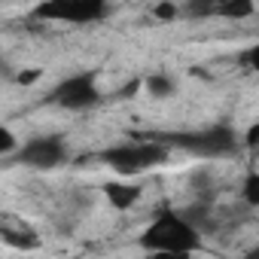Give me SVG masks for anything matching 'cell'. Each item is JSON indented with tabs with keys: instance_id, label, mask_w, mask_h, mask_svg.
<instances>
[{
	"instance_id": "30bf717a",
	"label": "cell",
	"mask_w": 259,
	"mask_h": 259,
	"mask_svg": "<svg viewBox=\"0 0 259 259\" xmlns=\"http://www.w3.org/2000/svg\"><path fill=\"white\" fill-rule=\"evenodd\" d=\"M180 13L189 19H210V16H217V0H186Z\"/></svg>"
},
{
	"instance_id": "8fae6325",
	"label": "cell",
	"mask_w": 259,
	"mask_h": 259,
	"mask_svg": "<svg viewBox=\"0 0 259 259\" xmlns=\"http://www.w3.org/2000/svg\"><path fill=\"white\" fill-rule=\"evenodd\" d=\"M241 198L250 207H259V171H247L241 180Z\"/></svg>"
},
{
	"instance_id": "8992f818",
	"label": "cell",
	"mask_w": 259,
	"mask_h": 259,
	"mask_svg": "<svg viewBox=\"0 0 259 259\" xmlns=\"http://www.w3.org/2000/svg\"><path fill=\"white\" fill-rule=\"evenodd\" d=\"M16 165L31 168V171H52L58 165H64L67 159V144L61 135H40L31 141H22V147L16 150Z\"/></svg>"
},
{
	"instance_id": "ba28073f",
	"label": "cell",
	"mask_w": 259,
	"mask_h": 259,
	"mask_svg": "<svg viewBox=\"0 0 259 259\" xmlns=\"http://www.w3.org/2000/svg\"><path fill=\"white\" fill-rule=\"evenodd\" d=\"M253 13H256L253 0H226V4L217 7V16L226 22H241V19H250Z\"/></svg>"
},
{
	"instance_id": "9c48e42d",
	"label": "cell",
	"mask_w": 259,
	"mask_h": 259,
	"mask_svg": "<svg viewBox=\"0 0 259 259\" xmlns=\"http://www.w3.org/2000/svg\"><path fill=\"white\" fill-rule=\"evenodd\" d=\"M147 92H150L153 98H168V95L177 92V82H174V76H168V73H153V76H147Z\"/></svg>"
},
{
	"instance_id": "3957f363",
	"label": "cell",
	"mask_w": 259,
	"mask_h": 259,
	"mask_svg": "<svg viewBox=\"0 0 259 259\" xmlns=\"http://www.w3.org/2000/svg\"><path fill=\"white\" fill-rule=\"evenodd\" d=\"M168 147H177L195 159H226L232 153H238L241 138L226 125H210V128H198V132H174L165 138Z\"/></svg>"
},
{
	"instance_id": "5b68a950",
	"label": "cell",
	"mask_w": 259,
	"mask_h": 259,
	"mask_svg": "<svg viewBox=\"0 0 259 259\" xmlns=\"http://www.w3.org/2000/svg\"><path fill=\"white\" fill-rule=\"evenodd\" d=\"M49 104L61 107V110H92L95 104H101V89H98V73L95 70H79L64 76L52 92H49Z\"/></svg>"
},
{
	"instance_id": "277c9868",
	"label": "cell",
	"mask_w": 259,
	"mask_h": 259,
	"mask_svg": "<svg viewBox=\"0 0 259 259\" xmlns=\"http://www.w3.org/2000/svg\"><path fill=\"white\" fill-rule=\"evenodd\" d=\"M110 16V0H40L34 19L64 22V25H92Z\"/></svg>"
},
{
	"instance_id": "9a60e30c",
	"label": "cell",
	"mask_w": 259,
	"mask_h": 259,
	"mask_svg": "<svg viewBox=\"0 0 259 259\" xmlns=\"http://www.w3.org/2000/svg\"><path fill=\"white\" fill-rule=\"evenodd\" d=\"M247 256H250V259H259V244H256V247H250V250H247Z\"/></svg>"
},
{
	"instance_id": "7a4b0ae2",
	"label": "cell",
	"mask_w": 259,
	"mask_h": 259,
	"mask_svg": "<svg viewBox=\"0 0 259 259\" xmlns=\"http://www.w3.org/2000/svg\"><path fill=\"white\" fill-rule=\"evenodd\" d=\"M171 156L165 141H132V144H116L98 153V162H104L110 171L122 177H138L144 171H153L165 165Z\"/></svg>"
},
{
	"instance_id": "6da1fadb",
	"label": "cell",
	"mask_w": 259,
	"mask_h": 259,
	"mask_svg": "<svg viewBox=\"0 0 259 259\" xmlns=\"http://www.w3.org/2000/svg\"><path fill=\"white\" fill-rule=\"evenodd\" d=\"M138 244L147 253H168V256H189L201 247V229L192 223L186 210H159L147 229L141 232Z\"/></svg>"
},
{
	"instance_id": "52a82bcc",
	"label": "cell",
	"mask_w": 259,
	"mask_h": 259,
	"mask_svg": "<svg viewBox=\"0 0 259 259\" xmlns=\"http://www.w3.org/2000/svg\"><path fill=\"white\" fill-rule=\"evenodd\" d=\"M141 186L135 183H125V180H110L104 183V198L116 207V210H128V207H135L141 201Z\"/></svg>"
},
{
	"instance_id": "7c38bea8",
	"label": "cell",
	"mask_w": 259,
	"mask_h": 259,
	"mask_svg": "<svg viewBox=\"0 0 259 259\" xmlns=\"http://www.w3.org/2000/svg\"><path fill=\"white\" fill-rule=\"evenodd\" d=\"M19 147H22V144H16L13 132H10V128H4V132H0V153H4V156H16Z\"/></svg>"
},
{
	"instance_id": "4fadbf2b",
	"label": "cell",
	"mask_w": 259,
	"mask_h": 259,
	"mask_svg": "<svg viewBox=\"0 0 259 259\" xmlns=\"http://www.w3.org/2000/svg\"><path fill=\"white\" fill-rule=\"evenodd\" d=\"M241 61H244V64H247L253 73H259V43H253V46H250V49L241 55Z\"/></svg>"
},
{
	"instance_id": "5bb4252c",
	"label": "cell",
	"mask_w": 259,
	"mask_h": 259,
	"mask_svg": "<svg viewBox=\"0 0 259 259\" xmlns=\"http://www.w3.org/2000/svg\"><path fill=\"white\" fill-rule=\"evenodd\" d=\"M156 16L165 19V22H171V19L180 16V7H177V4H159V7H156Z\"/></svg>"
},
{
	"instance_id": "2e32d148",
	"label": "cell",
	"mask_w": 259,
	"mask_h": 259,
	"mask_svg": "<svg viewBox=\"0 0 259 259\" xmlns=\"http://www.w3.org/2000/svg\"><path fill=\"white\" fill-rule=\"evenodd\" d=\"M220 4H226V0H217V7H220Z\"/></svg>"
}]
</instances>
